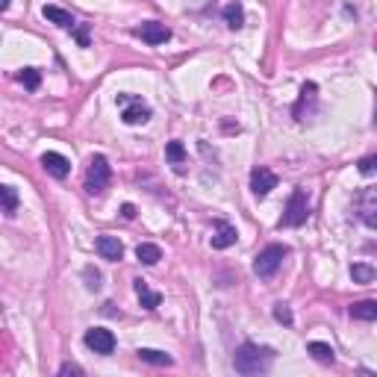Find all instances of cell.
<instances>
[{"mask_svg":"<svg viewBox=\"0 0 377 377\" xmlns=\"http://www.w3.org/2000/svg\"><path fill=\"white\" fill-rule=\"evenodd\" d=\"M221 15H224V24L230 29H242L245 27V9H242L239 0H236V3H227Z\"/></svg>","mask_w":377,"mask_h":377,"instance_id":"cell-19","label":"cell"},{"mask_svg":"<svg viewBox=\"0 0 377 377\" xmlns=\"http://www.w3.org/2000/svg\"><path fill=\"white\" fill-rule=\"evenodd\" d=\"M306 354H313V360H319L324 365H330L336 360V351L327 342H310V345H306Z\"/></svg>","mask_w":377,"mask_h":377,"instance_id":"cell-21","label":"cell"},{"mask_svg":"<svg viewBox=\"0 0 377 377\" xmlns=\"http://www.w3.org/2000/svg\"><path fill=\"white\" fill-rule=\"evenodd\" d=\"M0 197H3V212L12 218L18 212V192L12 186H0Z\"/></svg>","mask_w":377,"mask_h":377,"instance_id":"cell-23","label":"cell"},{"mask_svg":"<svg viewBox=\"0 0 377 377\" xmlns=\"http://www.w3.org/2000/svg\"><path fill=\"white\" fill-rule=\"evenodd\" d=\"M354 204H356V218H360L369 230H377V186L360 192L354 197Z\"/></svg>","mask_w":377,"mask_h":377,"instance_id":"cell-6","label":"cell"},{"mask_svg":"<svg viewBox=\"0 0 377 377\" xmlns=\"http://www.w3.org/2000/svg\"><path fill=\"white\" fill-rule=\"evenodd\" d=\"M236 239H239V233H236L233 224H227V221L215 224V233H212V247H215V251H224V247L236 245Z\"/></svg>","mask_w":377,"mask_h":377,"instance_id":"cell-14","label":"cell"},{"mask_svg":"<svg viewBox=\"0 0 377 377\" xmlns=\"http://www.w3.org/2000/svg\"><path fill=\"white\" fill-rule=\"evenodd\" d=\"M83 342H86L88 351H95L101 356H109L115 351V336H112V330H104V327H92V330H86Z\"/></svg>","mask_w":377,"mask_h":377,"instance_id":"cell-8","label":"cell"},{"mask_svg":"<svg viewBox=\"0 0 377 377\" xmlns=\"http://www.w3.org/2000/svg\"><path fill=\"white\" fill-rule=\"evenodd\" d=\"M286 256H289V247L286 245H265L263 251L254 256V274L263 277V280H269V277L277 274V269L283 265Z\"/></svg>","mask_w":377,"mask_h":377,"instance_id":"cell-3","label":"cell"},{"mask_svg":"<svg viewBox=\"0 0 377 377\" xmlns=\"http://www.w3.org/2000/svg\"><path fill=\"white\" fill-rule=\"evenodd\" d=\"M271 188H277V174L271 171V168H265V165H256L251 171V192L256 197H265Z\"/></svg>","mask_w":377,"mask_h":377,"instance_id":"cell-10","label":"cell"},{"mask_svg":"<svg viewBox=\"0 0 377 377\" xmlns=\"http://www.w3.org/2000/svg\"><path fill=\"white\" fill-rule=\"evenodd\" d=\"M271 365H274V348H265V345H256V342H245L233 354V369L245 377L265 374Z\"/></svg>","mask_w":377,"mask_h":377,"instance_id":"cell-1","label":"cell"},{"mask_svg":"<svg viewBox=\"0 0 377 377\" xmlns=\"http://www.w3.org/2000/svg\"><path fill=\"white\" fill-rule=\"evenodd\" d=\"M136 260L142 263V265H156L162 260V251H160V245H154V242H142L136 247Z\"/></svg>","mask_w":377,"mask_h":377,"instance_id":"cell-17","label":"cell"},{"mask_svg":"<svg viewBox=\"0 0 377 377\" xmlns=\"http://www.w3.org/2000/svg\"><path fill=\"white\" fill-rule=\"evenodd\" d=\"M9 3H12V0H0V12H6Z\"/></svg>","mask_w":377,"mask_h":377,"instance_id":"cell-31","label":"cell"},{"mask_svg":"<svg viewBox=\"0 0 377 377\" xmlns=\"http://www.w3.org/2000/svg\"><path fill=\"white\" fill-rule=\"evenodd\" d=\"M274 319L280 321V324L289 327V324L295 321V315H292V310H289V304H274Z\"/></svg>","mask_w":377,"mask_h":377,"instance_id":"cell-27","label":"cell"},{"mask_svg":"<svg viewBox=\"0 0 377 377\" xmlns=\"http://www.w3.org/2000/svg\"><path fill=\"white\" fill-rule=\"evenodd\" d=\"M351 277H354V283H372V280H377V269H372V265H365V263H354Z\"/></svg>","mask_w":377,"mask_h":377,"instance_id":"cell-22","label":"cell"},{"mask_svg":"<svg viewBox=\"0 0 377 377\" xmlns=\"http://www.w3.org/2000/svg\"><path fill=\"white\" fill-rule=\"evenodd\" d=\"M121 215L127 218V221H130V218H136V206H133V204H124V206H121Z\"/></svg>","mask_w":377,"mask_h":377,"instance_id":"cell-30","label":"cell"},{"mask_svg":"<svg viewBox=\"0 0 377 377\" xmlns=\"http://www.w3.org/2000/svg\"><path fill=\"white\" fill-rule=\"evenodd\" d=\"M136 356L142 363H151V365H162V369H168V365H174V360L168 356L165 351H156V348H138Z\"/></svg>","mask_w":377,"mask_h":377,"instance_id":"cell-18","label":"cell"},{"mask_svg":"<svg viewBox=\"0 0 377 377\" xmlns=\"http://www.w3.org/2000/svg\"><path fill=\"white\" fill-rule=\"evenodd\" d=\"M348 313H351L354 321H377V301H372V297L356 301V304H351Z\"/></svg>","mask_w":377,"mask_h":377,"instance_id":"cell-16","label":"cell"},{"mask_svg":"<svg viewBox=\"0 0 377 377\" xmlns=\"http://www.w3.org/2000/svg\"><path fill=\"white\" fill-rule=\"evenodd\" d=\"M42 168L51 177H56V180H65L68 174H71V162L65 160L62 154H56V151H47V154H42Z\"/></svg>","mask_w":377,"mask_h":377,"instance_id":"cell-11","label":"cell"},{"mask_svg":"<svg viewBox=\"0 0 377 377\" xmlns=\"http://www.w3.org/2000/svg\"><path fill=\"white\" fill-rule=\"evenodd\" d=\"M118 109H121V121L124 124H145V121H151V106H147L142 97H136V95H118Z\"/></svg>","mask_w":377,"mask_h":377,"instance_id":"cell-5","label":"cell"},{"mask_svg":"<svg viewBox=\"0 0 377 377\" xmlns=\"http://www.w3.org/2000/svg\"><path fill=\"white\" fill-rule=\"evenodd\" d=\"M71 36L77 38V45H80V47H88V24H77L71 29Z\"/></svg>","mask_w":377,"mask_h":377,"instance_id":"cell-28","label":"cell"},{"mask_svg":"<svg viewBox=\"0 0 377 377\" xmlns=\"http://www.w3.org/2000/svg\"><path fill=\"white\" fill-rule=\"evenodd\" d=\"M65 374H83V369L74 363H65V365H59V377H65Z\"/></svg>","mask_w":377,"mask_h":377,"instance_id":"cell-29","label":"cell"},{"mask_svg":"<svg viewBox=\"0 0 377 377\" xmlns=\"http://www.w3.org/2000/svg\"><path fill=\"white\" fill-rule=\"evenodd\" d=\"M83 277H86V286H88V289H92V292H97V289H101V280H104V277H101V271H97V269H92V265H88V269H83Z\"/></svg>","mask_w":377,"mask_h":377,"instance_id":"cell-26","label":"cell"},{"mask_svg":"<svg viewBox=\"0 0 377 377\" xmlns=\"http://www.w3.org/2000/svg\"><path fill=\"white\" fill-rule=\"evenodd\" d=\"M356 171H360L363 177H372V174H377V154L363 156V160L356 162Z\"/></svg>","mask_w":377,"mask_h":377,"instance_id":"cell-25","label":"cell"},{"mask_svg":"<svg viewBox=\"0 0 377 377\" xmlns=\"http://www.w3.org/2000/svg\"><path fill=\"white\" fill-rule=\"evenodd\" d=\"M95 247H97V254H101L104 260H109V263H118L124 256V245L118 242V236H97Z\"/></svg>","mask_w":377,"mask_h":377,"instance_id":"cell-12","label":"cell"},{"mask_svg":"<svg viewBox=\"0 0 377 377\" xmlns=\"http://www.w3.org/2000/svg\"><path fill=\"white\" fill-rule=\"evenodd\" d=\"M133 36L147 42L151 47H156V45H165L168 38H171V29H168L165 24H160V21H145V24L133 27Z\"/></svg>","mask_w":377,"mask_h":377,"instance_id":"cell-9","label":"cell"},{"mask_svg":"<svg viewBox=\"0 0 377 377\" xmlns=\"http://www.w3.org/2000/svg\"><path fill=\"white\" fill-rule=\"evenodd\" d=\"M165 156H168V162L174 165L177 174L186 171V168H183V165H186V147H183L180 142H168V145H165Z\"/></svg>","mask_w":377,"mask_h":377,"instance_id":"cell-20","label":"cell"},{"mask_svg":"<svg viewBox=\"0 0 377 377\" xmlns=\"http://www.w3.org/2000/svg\"><path fill=\"white\" fill-rule=\"evenodd\" d=\"M109 180H112V168H109V160L104 154H95L88 160V168H86V192L92 197H101L106 188H109Z\"/></svg>","mask_w":377,"mask_h":377,"instance_id":"cell-2","label":"cell"},{"mask_svg":"<svg viewBox=\"0 0 377 377\" xmlns=\"http://www.w3.org/2000/svg\"><path fill=\"white\" fill-rule=\"evenodd\" d=\"M133 289H136V297H138V304H142L145 310H156V306L162 304V295L154 292L151 286H147V280H142V277H136L133 280Z\"/></svg>","mask_w":377,"mask_h":377,"instance_id":"cell-13","label":"cell"},{"mask_svg":"<svg viewBox=\"0 0 377 377\" xmlns=\"http://www.w3.org/2000/svg\"><path fill=\"white\" fill-rule=\"evenodd\" d=\"M315 109H319V86H315V83H304L301 97H297V104L292 109L295 121H306V118H313Z\"/></svg>","mask_w":377,"mask_h":377,"instance_id":"cell-7","label":"cell"},{"mask_svg":"<svg viewBox=\"0 0 377 377\" xmlns=\"http://www.w3.org/2000/svg\"><path fill=\"white\" fill-rule=\"evenodd\" d=\"M306 218H310V197H306L304 188H292L283 218H280V227H301L306 224Z\"/></svg>","mask_w":377,"mask_h":377,"instance_id":"cell-4","label":"cell"},{"mask_svg":"<svg viewBox=\"0 0 377 377\" xmlns=\"http://www.w3.org/2000/svg\"><path fill=\"white\" fill-rule=\"evenodd\" d=\"M374 47H377V38H374ZM374 127H377V112H374Z\"/></svg>","mask_w":377,"mask_h":377,"instance_id":"cell-32","label":"cell"},{"mask_svg":"<svg viewBox=\"0 0 377 377\" xmlns=\"http://www.w3.org/2000/svg\"><path fill=\"white\" fill-rule=\"evenodd\" d=\"M42 15L47 18V21H51V24H56V27H62V29H68V33H71V29L77 27V21H74V15L71 12H65V9L62 6H45L42 9Z\"/></svg>","mask_w":377,"mask_h":377,"instance_id":"cell-15","label":"cell"},{"mask_svg":"<svg viewBox=\"0 0 377 377\" xmlns=\"http://www.w3.org/2000/svg\"><path fill=\"white\" fill-rule=\"evenodd\" d=\"M18 80L24 83V88H29V92H36L38 83H42V74H38L36 68H21V71H18Z\"/></svg>","mask_w":377,"mask_h":377,"instance_id":"cell-24","label":"cell"}]
</instances>
